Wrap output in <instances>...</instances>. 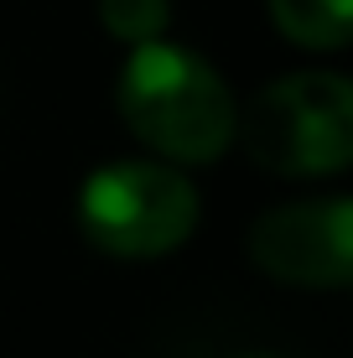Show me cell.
I'll list each match as a JSON object with an SVG mask.
<instances>
[{
    "label": "cell",
    "mask_w": 353,
    "mask_h": 358,
    "mask_svg": "<svg viewBox=\"0 0 353 358\" xmlns=\"http://www.w3.org/2000/svg\"><path fill=\"white\" fill-rule=\"evenodd\" d=\"M99 16L104 27L120 36V42H156L172 21V6L166 0H99Z\"/></svg>",
    "instance_id": "8992f818"
},
{
    "label": "cell",
    "mask_w": 353,
    "mask_h": 358,
    "mask_svg": "<svg viewBox=\"0 0 353 358\" xmlns=\"http://www.w3.org/2000/svg\"><path fill=\"white\" fill-rule=\"evenodd\" d=\"M245 151L281 177H333L353 162V89L343 73H291L254 94Z\"/></svg>",
    "instance_id": "7a4b0ae2"
},
{
    "label": "cell",
    "mask_w": 353,
    "mask_h": 358,
    "mask_svg": "<svg viewBox=\"0 0 353 358\" xmlns=\"http://www.w3.org/2000/svg\"><path fill=\"white\" fill-rule=\"evenodd\" d=\"M271 21L286 42L312 47V52H338L353 36L348 0H271Z\"/></svg>",
    "instance_id": "5b68a950"
},
{
    "label": "cell",
    "mask_w": 353,
    "mask_h": 358,
    "mask_svg": "<svg viewBox=\"0 0 353 358\" xmlns=\"http://www.w3.org/2000/svg\"><path fill=\"white\" fill-rule=\"evenodd\" d=\"M120 120L141 145L182 166H208L239 130L234 94L198 52L172 42H141L120 73Z\"/></svg>",
    "instance_id": "6da1fadb"
},
{
    "label": "cell",
    "mask_w": 353,
    "mask_h": 358,
    "mask_svg": "<svg viewBox=\"0 0 353 358\" xmlns=\"http://www.w3.org/2000/svg\"><path fill=\"white\" fill-rule=\"evenodd\" d=\"M250 260L281 286L343 291L353 280V208L348 197L286 203L254 218Z\"/></svg>",
    "instance_id": "277c9868"
},
{
    "label": "cell",
    "mask_w": 353,
    "mask_h": 358,
    "mask_svg": "<svg viewBox=\"0 0 353 358\" xmlns=\"http://www.w3.org/2000/svg\"><path fill=\"white\" fill-rule=\"evenodd\" d=\"M78 224L94 250L115 260H156L192 239L198 187L161 162H115L83 182Z\"/></svg>",
    "instance_id": "3957f363"
}]
</instances>
